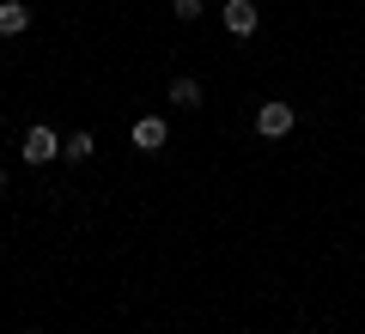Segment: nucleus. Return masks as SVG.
I'll use <instances>...</instances> for the list:
<instances>
[{
	"label": "nucleus",
	"mask_w": 365,
	"mask_h": 334,
	"mask_svg": "<svg viewBox=\"0 0 365 334\" xmlns=\"http://www.w3.org/2000/svg\"><path fill=\"white\" fill-rule=\"evenodd\" d=\"M292 128H299V110H292L287 98H268V103H256V134H262V140H287Z\"/></svg>",
	"instance_id": "nucleus-1"
},
{
	"label": "nucleus",
	"mask_w": 365,
	"mask_h": 334,
	"mask_svg": "<svg viewBox=\"0 0 365 334\" xmlns=\"http://www.w3.org/2000/svg\"><path fill=\"white\" fill-rule=\"evenodd\" d=\"M19 152H25V165H49V158H61V134L37 122V128H25V146Z\"/></svg>",
	"instance_id": "nucleus-2"
},
{
	"label": "nucleus",
	"mask_w": 365,
	"mask_h": 334,
	"mask_svg": "<svg viewBox=\"0 0 365 334\" xmlns=\"http://www.w3.org/2000/svg\"><path fill=\"white\" fill-rule=\"evenodd\" d=\"M225 31L232 37H256V25H262V13H256V0H225Z\"/></svg>",
	"instance_id": "nucleus-3"
},
{
	"label": "nucleus",
	"mask_w": 365,
	"mask_h": 334,
	"mask_svg": "<svg viewBox=\"0 0 365 334\" xmlns=\"http://www.w3.org/2000/svg\"><path fill=\"white\" fill-rule=\"evenodd\" d=\"M134 146H140V152H165V146H170V128H165L158 116H140V122H134Z\"/></svg>",
	"instance_id": "nucleus-4"
},
{
	"label": "nucleus",
	"mask_w": 365,
	"mask_h": 334,
	"mask_svg": "<svg viewBox=\"0 0 365 334\" xmlns=\"http://www.w3.org/2000/svg\"><path fill=\"white\" fill-rule=\"evenodd\" d=\"M31 31V6L25 0H0V37H25Z\"/></svg>",
	"instance_id": "nucleus-5"
},
{
	"label": "nucleus",
	"mask_w": 365,
	"mask_h": 334,
	"mask_svg": "<svg viewBox=\"0 0 365 334\" xmlns=\"http://www.w3.org/2000/svg\"><path fill=\"white\" fill-rule=\"evenodd\" d=\"M201 98H207V91H201V79H170V103H177V110H201Z\"/></svg>",
	"instance_id": "nucleus-6"
},
{
	"label": "nucleus",
	"mask_w": 365,
	"mask_h": 334,
	"mask_svg": "<svg viewBox=\"0 0 365 334\" xmlns=\"http://www.w3.org/2000/svg\"><path fill=\"white\" fill-rule=\"evenodd\" d=\"M91 152H98V140H91L86 128H79V134H67V140H61V158H67V165H86Z\"/></svg>",
	"instance_id": "nucleus-7"
},
{
	"label": "nucleus",
	"mask_w": 365,
	"mask_h": 334,
	"mask_svg": "<svg viewBox=\"0 0 365 334\" xmlns=\"http://www.w3.org/2000/svg\"><path fill=\"white\" fill-rule=\"evenodd\" d=\"M170 6H177V19H182V25H195V19L207 13V0H170Z\"/></svg>",
	"instance_id": "nucleus-8"
},
{
	"label": "nucleus",
	"mask_w": 365,
	"mask_h": 334,
	"mask_svg": "<svg viewBox=\"0 0 365 334\" xmlns=\"http://www.w3.org/2000/svg\"><path fill=\"white\" fill-rule=\"evenodd\" d=\"M0 182H6V177H0Z\"/></svg>",
	"instance_id": "nucleus-9"
}]
</instances>
